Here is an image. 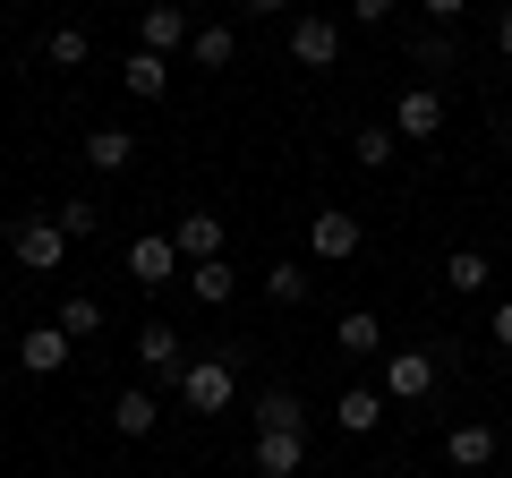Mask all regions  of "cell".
Masks as SVG:
<instances>
[{
  "label": "cell",
  "mask_w": 512,
  "mask_h": 478,
  "mask_svg": "<svg viewBox=\"0 0 512 478\" xmlns=\"http://www.w3.org/2000/svg\"><path fill=\"white\" fill-rule=\"evenodd\" d=\"M410 60H419L427 77H436V69H453V60H461V35H453V26H436V18H427L419 35H410Z\"/></svg>",
  "instance_id": "obj_22"
},
{
  "label": "cell",
  "mask_w": 512,
  "mask_h": 478,
  "mask_svg": "<svg viewBox=\"0 0 512 478\" xmlns=\"http://www.w3.org/2000/svg\"><path fill=\"white\" fill-rule=\"evenodd\" d=\"M171 239H180V257H188V265L222 257V214H205V205H188V214L171 222Z\"/></svg>",
  "instance_id": "obj_16"
},
{
  "label": "cell",
  "mask_w": 512,
  "mask_h": 478,
  "mask_svg": "<svg viewBox=\"0 0 512 478\" xmlns=\"http://www.w3.org/2000/svg\"><path fill=\"white\" fill-rule=\"evenodd\" d=\"M60 231H69V239H94V231H103V205H86V197H77V205H60Z\"/></svg>",
  "instance_id": "obj_28"
},
{
  "label": "cell",
  "mask_w": 512,
  "mask_h": 478,
  "mask_svg": "<svg viewBox=\"0 0 512 478\" xmlns=\"http://www.w3.org/2000/svg\"><path fill=\"white\" fill-rule=\"evenodd\" d=\"M60 333H69V342H94V333H103V299H86V291H69L60 299V316H52Z\"/></svg>",
  "instance_id": "obj_25"
},
{
  "label": "cell",
  "mask_w": 512,
  "mask_h": 478,
  "mask_svg": "<svg viewBox=\"0 0 512 478\" xmlns=\"http://www.w3.org/2000/svg\"><path fill=\"white\" fill-rule=\"evenodd\" d=\"M86 52H94V43H86V26H52V35H43V60H52V69H77Z\"/></svg>",
  "instance_id": "obj_27"
},
{
  "label": "cell",
  "mask_w": 512,
  "mask_h": 478,
  "mask_svg": "<svg viewBox=\"0 0 512 478\" xmlns=\"http://www.w3.org/2000/svg\"><path fill=\"white\" fill-rule=\"evenodd\" d=\"M308 291H316V274H308V265H291V257H282V265H265V299H274V308H299Z\"/></svg>",
  "instance_id": "obj_24"
},
{
  "label": "cell",
  "mask_w": 512,
  "mask_h": 478,
  "mask_svg": "<svg viewBox=\"0 0 512 478\" xmlns=\"http://www.w3.org/2000/svg\"><path fill=\"white\" fill-rule=\"evenodd\" d=\"M69 350H77V342H69L60 325H26V333H18V368H26V376H60V368H69Z\"/></svg>",
  "instance_id": "obj_13"
},
{
  "label": "cell",
  "mask_w": 512,
  "mask_h": 478,
  "mask_svg": "<svg viewBox=\"0 0 512 478\" xmlns=\"http://www.w3.org/2000/svg\"><path fill=\"white\" fill-rule=\"evenodd\" d=\"M188 35H197V18H188V0H146V9H137V43H146V52H188Z\"/></svg>",
  "instance_id": "obj_5"
},
{
  "label": "cell",
  "mask_w": 512,
  "mask_h": 478,
  "mask_svg": "<svg viewBox=\"0 0 512 478\" xmlns=\"http://www.w3.org/2000/svg\"><path fill=\"white\" fill-rule=\"evenodd\" d=\"M444 461H453V470H478V478H487V470H495V427H487V419H461L453 436H444Z\"/></svg>",
  "instance_id": "obj_14"
},
{
  "label": "cell",
  "mask_w": 512,
  "mask_h": 478,
  "mask_svg": "<svg viewBox=\"0 0 512 478\" xmlns=\"http://www.w3.org/2000/svg\"><path fill=\"white\" fill-rule=\"evenodd\" d=\"M137 359H146V376H171V385H180V368H188V333H171L163 316H146V325H137Z\"/></svg>",
  "instance_id": "obj_8"
},
{
  "label": "cell",
  "mask_w": 512,
  "mask_h": 478,
  "mask_svg": "<svg viewBox=\"0 0 512 478\" xmlns=\"http://www.w3.org/2000/svg\"><path fill=\"white\" fill-rule=\"evenodd\" d=\"M495 146H504V154H512V111H504V120H495Z\"/></svg>",
  "instance_id": "obj_34"
},
{
  "label": "cell",
  "mask_w": 512,
  "mask_h": 478,
  "mask_svg": "<svg viewBox=\"0 0 512 478\" xmlns=\"http://www.w3.org/2000/svg\"><path fill=\"white\" fill-rule=\"evenodd\" d=\"M180 410H239V368L222 359V350H205V359H188L180 368Z\"/></svg>",
  "instance_id": "obj_1"
},
{
  "label": "cell",
  "mask_w": 512,
  "mask_h": 478,
  "mask_svg": "<svg viewBox=\"0 0 512 478\" xmlns=\"http://www.w3.org/2000/svg\"><path fill=\"white\" fill-rule=\"evenodd\" d=\"M495 350H512V299H495Z\"/></svg>",
  "instance_id": "obj_30"
},
{
  "label": "cell",
  "mask_w": 512,
  "mask_h": 478,
  "mask_svg": "<svg viewBox=\"0 0 512 478\" xmlns=\"http://www.w3.org/2000/svg\"><path fill=\"white\" fill-rule=\"evenodd\" d=\"M495 60H512V0H504V18H495Z\"/></svg>",
  "instance_id": "obj_31"
},
{
  "label": "cell",
  "mask_w": 512,
  "mask_h": 478,
  "mask_svg": "<svg viewBox=\"0 0 512 478\" xmlns=\"http://www.w3.org/2000/svg\"><path fill=\"white\" fill-rule=\"evenodd\" d=\"M128 282H146V291H163V282H188V257H180V239H171V231H146V239H128Z\"/></svg>",
  "instance_id": "obj_3"
},
{
  "label": "cell",
  "mask_w": 512,
  "mask_h": 478,
  "mask_svg": "<svg viewBox=\"0 0 512 478\" xmlns=\"http://www.w3.org/2000/svg\"><path fill=\"white\" fill-rule=\"evenodd\" d=\"M384 410H393L384 385H342V393H333V427H342V436H376Z\"/></svg>",
  "instance_id": "obj_10"
},
{
  "label": "cell",
  "mask_w": 512,
  "mask_h": 478,
  "mask_svg": "<svg viewBox=\"0 0 512 478\" xmlns=\"http://www.w3.org/2000/svg\"><path fill=\"white\" fill-rule=\"evenodd\" d=\"M461 9H470V0H427V18H436V26H453Z\"/></svg>",
  "instance_id": "obj_33"
},
{
  "label": "cell",
  "mask_w": 512,
  "mask_h": 478,
  "mask_svg": "<svg viewBox=\"0 0 512 478\" xmlns=\"http://www.w3.org/2000/svg\"><path fill=\"white\" fill-rule=\"evenodd\" d=\"M436 393V359L427 350H384V402H427Z\"/></svg>",
  "instance_id": "obj_7"
},
{
  "label": "cell",
  "mask_w": 512,
  "mask_h": 478,
  "mask_svg": "<svg viewBox=\"0 0 512 478\" xmlns=\"http://www.w3.org/2000/svg\"><path fill=\"white\" fill-rule=\"evenodd\" d=\"M393 129L419 137V146H427V137H444V94L436 86H402V94H393Z\"/></svg>",
  "instance_id": "obj_9"
},
{
  "label": "cell",
  "mask_w": 512,
  "mask_h": 478,
  "mask_svg": "<svg viewBox=\"0 0 512 478\" xmlns=\"http://www.w3.org/2000/svg\"><path fill=\"white\" fill-rule=\"evenodd\" d=\"M188 60L222 77V69L239 60V26H222V18H197V35H188Z\"/></svg>",
  "instance_id": "obj_17"
},
{
  "label": "cell",
  "mask_w": 512,
  "mask_h": 478,
  "mask_svg": "<svg viewBox=\"0 0 512 478\" xmlns=\"http://www.w3.org/2000/svg\"><path fill=\"white\" fill-rule=\"evenodd\" d=\"M487 282H495V257H487V248H453V257H444V291L478 299Z\"/></svg>",
  "instance_id": "obj_19"
},
{
  "label": "cell",
  "mask_w": 512,
  "mask_h": 478,
  "mask_svg": "<svg viewBox=\"0 0 512 478\" xmlns=\"http://www.w3.org/2000/svg\"><path fill=\"white\" fill-rule=\"evenodd\" d=\"M282 52H291L299 69H333V60H342V26H333L325 9H308V18H291V43H282Z\"/></svg>",
  "instance_id": "obj_6"
},
{
  "label": "cell",
  "mask_w": 512,
  "mask_h": 478,
  "mask_svg": "<svg viewBox=\"0 0 512 478\" xmlns=\"http://www.w3.org/2000/svg\"><path fill=\"white\" fill-rule=\"evenodd\" d=\"M120 86L137 94V103H163V94H171V60H163V52H146V43H137V52L120 60Z\"/></svg>",
  "instance_id": "obj_15"
},
{
  "label": "cell",
  "mask_w": 512,
  "mask_h": 478,
  "mask_svg": "<svg viewBox=\"0 0 512 478\" xmlns=\"http://www.w3.org/2000/svg\"><path fill=\"white\" fill-rule=\"evenodd\" d=\"M291 0H239V18H282Z\"/></svg>",
  "instance_id": "obj_32"
},
{
  "label": "cell",
  "mask_w": 512,
  "mask_h": 478,
  "mask_svg": "<svg viewBox=\"0 0 512 478\" xmlns=\"http://www.w3.org/2000/svg\"><path fill=\"white\" fill-rule=\"evenodd\" d=\"M9 257H18L26 274H60V257H69V231H60L52 214H26V222H9Z\"/></svg>",
  "instance_id": "obj_2"
},
{
  "label": "cell",
  "mask_w": 512,
  "mask_h": 478,
  "mask_svg": "<svg viewBox=\"0 0 512 478\" xmlns=\"http://www.w3.org/2000/svg\"><path fill=\"white\" fill-rule=\"evenodd\" d=\"M487 478H504V470H487Z\"/></svg>",
  "instance_id": "obj_35"
},
{
  "label": "cell",
  "mask_w": 512,
  "mask_h": 478,
  "mask_svg": "<svg viewBox=\"0 0 512 478\" xmlns=\"http://www.w3.org/2000/svg\"><path fill=\"white\" fill-rule=\"evenodd\" d=\"M188 291H197L205 308H231V291H239V274H231V257H205V265H188Z\"/></svg>",
  "instance_id": "obj_23"
},
{
  "label": "cell",
  "mask_w": 512,
  "mask_h": 478,
  "mask_svg": "<svg viewBox=\"0 0 512 478\" xmlns=\"http://www.w3.org/2000/svg\"><path fill=\"white\" fill-rule=\"evenodd\" d=\"M128 163H137V137H128L120 120L86 129V171H103V180H111V171H128Z\"/></svg>",
  "instance_id": "obj_18"
},
{
  "label": "cell",
  "mask_w": 512,
  "mask_h": 478,
  "mask_svg": "<svg viewBox=\"0 0 512 478\" xmlns=\"http://www.w3.org/2000/svg\"><path fill=\"white\" fill-rule=\"evenodd\" d=\"M350 9H359V26H384V18H393V0H350Z\"/></svg>",
  "instance_id": "obj_29"
},
{
  "label": "cell",
  "mask_w": 512,
  "mask_h": 478,
  "mask_svg": "<svg viewBox=\"0 0 512 478\" xmlns=\"http://www.w3.org/2000/svg\"><path fill=\"white\" fill-rule=\"evenodd\" d=\"M359 214H350V205H316V222H308V257L316 265H350L359 257Z\"/></svg>",
  "instance_id": "obj_4"
},
{
  "label": "cell",
  "mask_w": 512,
  "mask_h": 478,
  "mask_svg": "<svg viewBox=\"0 0 512 478\" xmlns=\"http://www.w3.org/2000/svg\"><path fill=\"white\" fill-rule=\"evenodd\" d=\"M350 154H359L367 171H384L393 154H402V129H393V120H384V129H359V137H350Z\"/></svg>",
  "instance_id": "obj_26"
},
{
  "label": "cell",
  "mask_w": 512,
  "mask_h": 478,
  "mask_svg": "<svg viewBox=\"0 0 512 478\" xmlns=\"http://www.w3.org/2000/svg\"><path fill=\"white\" fill-rule=\"evenodd\" d=\"M248 461H256V478H299V470H308V427H291V436H256Z\"/></svg>",
  "instance_id": "obj_12"
},
{
  "label": "cell",
  "mask_w": 512,
  "mask_h": 478,
  "mask_svg": "<svg viewBox=\"0 0 512 478\" xmlns=\"http://www.w3.org/2000/svg\"><path fill=\"white\" fill-rule=\"evenodd\" d=\"M154 419H163V410H154V385H128L120 402H111V427H120L128 444H137V436H154Z\"/></svg>",
  "instance_id": "obj_20"
},
{
  "label": "cell",
  "mask_w": 512,
  "mask_h": 478,
  "mask_svg": "<svg viewBox=\"0 0 512 478\" xmlns=\"http://www.w3.org/2000/svg\"><path fill=\"white\" fill-rule=\"evenodd\" d=\"M333 350H350V359H376L384 350V325L367 308H350V316H333Z\"/></svg>",
  "instance_id": "obj_21"
},
{
  "label": "cell",
  "mask_w": 512,
  "mask_h": 478,
  "mask_svg": "<svg viewBox=\"0 0 512 478\" xmlns=\"http://www.w3.org/2000/svg\"><path fill=\"white\" fill-rule=\"evenodd\" d=\"M248 419H256V436H291V427H308V402H299V385H265L248 402Z\"/></svg>",
  "instance_id": "obj_11"
}]
</instances>
